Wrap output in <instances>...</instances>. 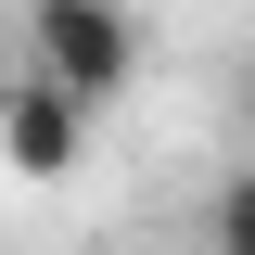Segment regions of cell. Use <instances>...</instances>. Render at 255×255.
Returning a JSON list of instances; mask_svg holds the SVG:
<instances>
[{
	"label": "cell",
	"instance_id": "obj_1",
	"mask_svg": "<svg viewBox=\"0 0 255 255\" xmlns=\"http://www.w3.org/2000/svg\"><path fill=\"white\" fill-rule=\"evenodd\" d=\"M26 64L64 77V90L102 115V102L140 90V13H128V0H26Z\"/></svg>",
	"mask_w": 255,
	"mask_h": 255
},
{
	"label": "cell",
	"instance_id": "obj_2",
	"mask_svg": "<svg viewBox=\"0 0 255 255\" xmlns=\"http://www.w3.org/2000/svg\"><path fill=\"white\" fill-rule=\"evenodd\" d=\"M0 153L26 166V179H64V166L90 153V102L64 90V77H38V64H26V77L0 90Z\"/></svg>",
	"mask_w": 255,
	"mask_h": 255
},
{
	"label": "cell",
	"instance_id": "obj_3",
	"mask_svg": "<svg viewBox=\"0 0 255 255\" xmlns=\"http://www.w3.org/2000/svg\"><path fill=\"white\" fill-rule=\"evenodd\" d=\"M204 230H217L230 255H255V153H243V166L217 179V204H204Z\"/></svg>",
	"mask_w": 255,
	"mask_h": 255
},
{
	"label": "cell",
	"instance_id": "obj_4",
	"mask_svg": "<svg viewBox=\"0 0 255 255\" xmlns=\"http://www.w3.org/2000/svg\"><path fill=\"white\" fill-rule=\"evenodd\" d=\"M230 128H243V153H255V51H243V77H230Z\"/></svg>",
	"mask_w": 255,
	"mask_h": 255
}]
</instances>
